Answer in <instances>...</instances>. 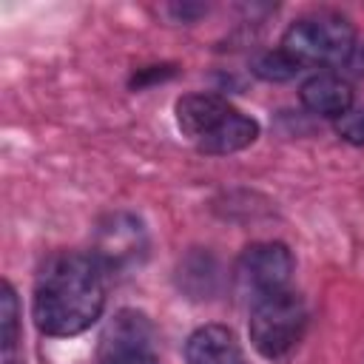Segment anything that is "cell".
<instances>
[{
	"label": "cell",
	"instance_id": "obj_1",
	"mask_svg": "<svg viewBox=\"0 0 364 364\" xmlns=\"http://www.w3.org/2000/svg\"><path fill=\"white\" fill-rule=\"evenodd\" d=\"M105 267L94 253L60 250L34 279L31 316L40 333L54 338L80 336L105 307Z\"/></svg>",
	"mask_w": 364,
	"mask_h": 364
},
{
	"label": "cell",
	"instance_id": "obj_2",
	"mask_svg": "<svg viewBox=\"0 0 364 364\" xmlns=\"http://www.w3.org/2000/svg\"><path fill=\"white\" fill-rule=\"evenodd\" d=\"M179 131L202 154H236L259 136V122L219 94H185L176 102Z\"/></svg>",
	"mask_w": 364,
	"mask_h": 364
},
{
	"label": "cell",
	"instance_id": "obj_3",
	"mask_svg": "<svg viewBox=\"0 0 364 364\" xmlns=\"http://www.w3.org/2000/svg\"><path fill=\"white\" fill-rule=\"evenodd\" d=\"M282 48L304 68H333L355 51V28L336 11H313L293 20L282 37Z\"/></svg>",
	"mask_w": 364,
	"mask_h": 364
},
{
	"label": "cell",
	"instance_id": "obj_4",
	"mask_svg": "<svg viewBox=\"0 0 364 364\" xmlns=\"http://www.w3.org/2000/svg\"><path fill=\"white\" fill-rule=\"evenodd\" d=\"M304 324H307L304 299L290 287L250 304V321H247L250 344L264 358H279L290 353L293 344L301 338Z\"/></svg>",
	"mask_w": 364,
	"mask_h": 364
},
{
	"label": "cell",
	"instance_id": "obj_5",
	"mask_svg": "<svg viewBox=\"0 0 364 364\" xmlns=\"http://www.w3.org/2000/svg\"><path fill=\"white\" fill-rule=\"evenodd\" d=\"M293 276V253L282 242H256L242 250L233 267L236 296L247 304H256L273 293L287 290Z\"/></svg>",
	"mask_w": 364,
	"mask_h": 364
},
{
	"label": "cell",
	"instance_id": "obj_6",
	"mask_svg": "<svg viewBox=\"0 0 364 364\" xmlns=\"http://www.w3.org/2000/svg\"><path fill=\"white\" fill-rule=\"evenodd\" d=\"M100 364H159L151 341V324L136 310H122L108 324L100 344Z\"/></svg>",
	"mask_w": 364,
	"mask_h": 364
},
{
	"label": "cell",
	"instance_id": "obj_7",
	"mask_svg": "<svg viewBox=\"0 0 364 364\" xmlns=\"http://www.w3.org/2000/svg\"><path fill=\"white\" fill-rule=\"evenodd\" d=\"M299 100L307 111H313L318 117H327V119H338L353 108V88L338 74L318 71V74H313L310 80L301 82Z\"/></svg>",
	"mask_w": 364,
	"mask_h": 364
},
{
	"label": "cell",
	"instance_id": "obj_8",
	"mask_svg": "<svg viewBox=\"0 0 364 364\" xmlns=\"http://www.w3.org/2000/svg\"><path fill=\"white\" fill-rule=\"evenodd\" d=\"M188 364H245L236 336L222 324H205L185 344Z\"/></svg>",
	"mask_w": 364,
	"mask_h": 364
},
{
	"label": "cell",
	"instance_id": "obj_9",
	"mask_svg": "<svg viewBox=\"0 0 364 364\" xmlns=\"http://www.w3.org/2000/svg\"><path fill=\"white\" fill-rule=\"evenodd\" d=\"M145 247L142 242V228L139 222L128 219V216H114L111 225L102 228V239H100V250L94 253L100 259V264L105 267H122L128 262L136 259V253Z\"/></svg>",
	"mask_w": 364,
	"mask_h": 364
},
{
	"label": "cell",
	"instance_id": "obj_10",
	"mask_svg": "<svg viewBox=\"0 0 364 364\" xmlns=\"http://www.w3.org/2000/svg\"><path fill=\"white\" fill-rule=\"evenodd\" d=\"M0 364H26L20 341V301L9 282L0 287Z\"/></svg>",
	"mask_w": 364,
	"mask_h": 364
},
{
	"label": "cell",
	"instance_id": "obj_11",
	"mask_svg": "<svg viewBox=\"0 0 364 364\" xmlns=\"http://www.w3.org/2000/svg\"><path fill=\"white\" fill-rule=\"evenodd\" d=\"M262 80H270V82H284V80H293L299 71H301V65L279 46L276 51H267V54H262L259 60H256V68H253Z\"/></svg>",
	"mask_w": 364,
	"mask_h": 364
},
{
	"label": "cell",
	"instance_id": "obj_12",
	"mask_svg": "<svg viewBox=\"0 0 364 364\" xmlns=\"http://www.w3.org/2000/svg\"><path fill=\"white\" fill-rule=\"evenodd\" d=\"M336 128L347 142L364 145V108H350L344 117L336 119Z\"/></svg>",
	"mask_w": 364,
	"mask_h": 364
}]
</instances>
